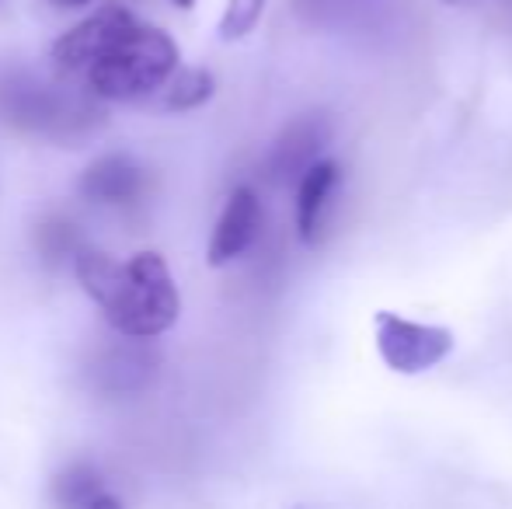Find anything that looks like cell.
<instances>
[{
  "label": "cell",
  "instance_id": "1",
  "mask_svg": "<svg viewBox=\"0 0 512 509\" xmlns=\"http://www.w3.org/2000/svg\"><path fill=\"white\" fill-rule=\"evenodd\" d=\"M74 272L105 314L108 328L122 339L150 342L178 325L182 297L161 252H136L126 262H115L112 255L84 248L74 258Z\"/></svg>",
  "mask_w": 512,
  "mask_h": 509
},
{
  "label": "cell",
  "instance_id": "2",
  "mask_svg": "<svg viewBox=\"0 0 512 509\" xmlns=\"http://www.w3.org/2000/svg\"><path fill=\"white\" fill-rule=\"evenodd\" d=\"M0 123L39 140L74 143L95 133L105 116L88 88H63L35 70L0 67Z\"/></svg>",
  "mask_w": 512,
  "mask_h": 509
},
{
  "label": "cell",
  "instance_id": "3",
  "mask_svg": "<svg viewBox=\"0 0 512 509\" xmlns=\"http://www.w3.org/2000/svg\"><path fill=\"white\" fill-rule=\"evenodd\" d=\"M178 60V42L164 28L136 21L84 74V84L98 102H140L157 95L178 74Z\"/></svg>",
  "mask_w": 512,
  "mask_h": 509
},
{
  "label": "cell",
  "instance_id": "4",
  "mask_svg": "<svg viewBox=\"0 0 512 509\" xmlns=\"http://www.w3.org/2000/svg\"><path fill=\"white\" fill-rule=\"evenodd\" d=\"M373 335H377V353L394 374H425L439 367L453 353V332L443 325H422V321L401 318L394 311H380L373 318Z\"/></svg>",
  "mask_w": 512,
  "mask_h": 509
},
{
  "label": "cell",
  "instance_id": "5",
  "mask_svg": "<svg viewBox=\"0 0 512 509\" xmlns=\"http://www.w3.org/2000/svg\"><path fill=\"white\" fill-rule=\"evenodd\" d=\"M136 14L126 4H102L98 11H91L84 21H77L74 28L60 35L49 49L53 70L63 77H84L98 60L136 25Z\"/></svg>",
  "mask_w": 512,
  "mask_h": 509
},
{
  "label": "cell",
  "instance_id": "6",
  "mask_svg": "<svg viewBox=\"0 0 512 509\" xmlns=\"http://www.w3.org/2000/svg\"><path fill=\"white\" fill-rule=\"evenodd\" d=\"M262 199L251 185H237L223 203L220 217L213 224L206 245V262L209 269H223V265L237 262L244 252H251V245L262 234Z\"/></svg>",
  "mask_w": 512,
  "mask_h": 509
},
{
  "label": "cell",
  "instance_id": "7",
  "mask_svg": "<svg viewBox=\"0 0 512 509\" xmlns=\"http://www.w3.org/2000/svg\"><path fill=\"white\" fill-rule=\"evenodd\" d=\"M331 140V123L324 116H300L293 119L283 133L276 136L269 150V161H265V175L276 185L300 182L317 161H321V150Z\"/></svg>",
  "mask_w": 512,
  "mask_h": 509
},
{
  "label": "cell",
  "instance_id": "8",
  "mask_svg": "<svg viewBox=\"0 0 512 509\" xmlns=\"http://www.w3.org/2000/svg\"><path fill=\"white\" fill-rule=\"evenodd\" d=\"M143 189H147V171L129 154L95 157L81 171V178H77V192L88 203H102V206H129L143 196Z\"/></svg>",
  "mask_w": 512,
  "mask_h": 509
},
{
  "label": "cell",
  "instance_id": "9",
  "mask_svg": "<svg viewBox=\"0 0 512 509\" xmlns=\"http://www.w3.org/2000/svg\"><path fill=\"white\" fill-rule=\"evenodd\" d=\"M338 185H342V168L331 157H321L297 182V234L304 245H321L324 217H328Z\"/></svg>",
  "mask_w": 512,
  "mask_h": 509
},
{
  "label": "cell",
  "instance_id": "10",
  "mask_svg": "<svg viewBox=\"0 0 512 509\" xmlns=\"http://www.w3.org/2000/svg\"><path fill=\"white\" fill-rule=\"evenodd\" d=\"M154 367H157V356L147 349V342L126 339L122 346L108 349L102 360L91 367V374H95L98 391L133 394L140 387H147V381L154 377Z\"/></svg>",
  "mask_w": 512,
  "mask_h": 509
},
{
  "label": "cell",
  "instance_id": "11",
  "mask_svg": "<svg viewBox=\"0 0 512 509\" xmlns=\"http://www.w3.org/2000/svg\"><path fill=\"white\" fill-rule=\"evenodd\" d=\"M49 496H53L56 509H91L105 496L102 475L88 461H74L53 478Z\"/></svg>",
  "mask_w": 512,
  "mask_h": 509
},
{
  "label": "cell",
  "instance_id": "12",
  "mask_svg": "<svg viewBox=\"0 0 512 509\" xmlns=\"http://www.w3.org/2000/svg\"><path fill=\"white\" fill-rule=\"evenodd\" d=\"M161 91L164 112H196L216 95V77L206 67H178V74Z\"/></svg>",
  "mask_w": 512,
  "mask_h": 509
},
{
  "label": "cell",
  "instance_id": "13",
  "mask_svg": "<svg viewBox=\"0 0 512 509\" xmlns=\"http://www.w3.org/2000/svg\"><path fill=\"white\" fill-rule=\"evenodd\" d=\"M35 245H39V252L46 255L49 262L67 258L70 265H74V258L88 248L81 238V231H77V224H70V220H63V217L42 220V224L35 227Z\"/></svg>",
  "mask_w": 512,
  "mask_h": 509
},
{
  "label": "cell",
  "instance_id": "14",
  "mask_svg": "<svg viewBox=\"0 0 512 509\" xmlns=\"http://www.w3.org/2000/svg\"><path fill=\"white\" fill-rule=\"evenodd\" d=\"M265 4H269V0H227V7H223V14H220V25H216L220 39L223 42L248 39L258 28V21H262Z\"/></svg>",
  "mask_w": 512,
  "mask_h": 509
},
{
  "label": "cell",
  "instance_id": "15",
  "mask_svg": "<svg viewBox=\"0 0 512 509\" xmlns=\"http://www.w3.org/2000/svg\"><path fill=\"white\" fill-rule=\"evenodd\" d=\"M91 509H122V503H119V499H115V496H108V492H105V496L98 499V503L91 506Z\"/></svg>",
  "mask_w": 512,
  "mask_h": 509
},
{
  "label": "cell",
  "instance_id": "16",
  "mask_svg": "<svg viewBox=\"0 0 512 509\" xmlns=\"http://www.w3.org/2000/svg\"><path fill=\"white\" fill-rule=\"evenodd\" d=\"M56 7H88L91 0H53Z\"/></svg>",
  "mask_w": 512,
  "mask_h": 509
},
{
  "label": "cell",
  "instance_id": "17",
  "mask_svg": "<svg viewBox=\"0 0 512 509\" xmlns=\"http://www.w3.org/2000/svg\"><path fill=\"white\" fill-rule=\"evenodd\" d=\"M171 4L182 7V11H192V7H196V0H171Z\"/></svg>",
  "mask_w": 512,
  "mask_h": 509
},
{
  "label": "cell",
  "instance_id": "18",
  "mask_svg": "<svg viewBox=\"0 0 512 509\" xmlns=\"http://www.w3.org/2000/svg\"><path fill=\"white\" fill-rule=\"evenodd\" d=\"M443 4H471V0H443Z\"/></svg>",
  "mask_w": 512,
  "mask_h": 509
}]
</instances>
